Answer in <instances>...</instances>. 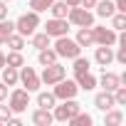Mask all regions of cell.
<instances>
[{"instance_id":"cell-37","label":"cell","mask_w":126,"mask_h":126,"mask_svg":"<svg viewBox=\"0 0 126 126\" xmlns=\"http://www.w3.org/2000/svg\"><path fill=\"white\" fill-rule=\"evenodd\" d=\"M8 124H13V126H20V124H22V121H20V119H17V116H13V114H10V119H8Z\"/></svg>"},{"instance_id":"cell-25","label":"cell","mask_w":126,"mask_h":126,"mask_svg":"<svg viewBox=\"0 0 126 126\" xmlns=\"http://www.w3.org/2000/svg\"><path fill=\"white\" fill-rule=\"evenodd\" d=\"M49 10H52V15H54V17H67V13H69V5L64 3V0H62V3H57V0H54V3L49 5Z\"/></svg>"},{"instance_id":"cell-21","label":"cell","mask_w":126,"mask_h":126,"mask_svg":"<svg viewBox=\"0 0 126 126\" xmlns=\"http://www.w3.org/2000/svg\"><path fill=\"white\" fill-rule=\"evenodd\" d=\"M5 64H8V67H22V64H25L22 52H20V49H13L10 54H5Z\"/></svg>"},{"instance_id":"cell-28","label":"cell","mask_w":126,"mask_h":126,"mask_svg":"<svg viewBox=\"0 0 126 126\" xmlns=\"http://www.w3.org/2000/svg\"><path fill=\"white\" fill-rule=\"evenodd\" d=\"M5 42H8L10 49H22V47H25V37H22V35H15V32H13Z\"/></svg>"},{"instance_id":"cell-16","label":"cell","mask_w":126,"mask_h":126,"mask_svg":"<svg viewBox=\"0 0 126 126\" xmlns=\"http://www.w3.org/2000/svg\"><path fill=\"white\" fill-rule=\"evenodd\" d=\"M77 45H79V47H92V45H94V32H92V27H79V32H77Z\"/></svg>"},{"instance_id":"cell-32","label":"cell","mask_w":126,"mask_h":126,"mask_svg":"<svg viewBox=\"0 0 126 126\" xmlns=\"http://www.w3.org/2000/svg\"><path fill=\"white\" fill-rule=\"evenodd\" d=\"M10 114H13V109H10V106H3V104H0V121H8V119H10Z\"/></svg>"},{"instance_id":"cell-19","label":"cell","mask_w":126,"mask_h":126,"mask_svg":"<svg viewBox=\"0 0 126 126\" xmlns=\"http://www.w3.org/2000/svg\"><path fill=\"white\" fill-rule=\"evenodd\" d=\"M3 82L8 87H15L20 82V74H17V67H3Z\"/></svg>"},{"instance_id":"cell-27","label":"cell","mask_w":126,"mask_h":126,"mask_svg":"<svg viewBox=\"0 0 126 126\" xmlns=\"http://www.w3.org/2000/svg\"><path fill=\"white\" fill-rule=\"evenodd\" d=\"M111 30H126V13H114L111 15Z\"/></svg>"},{"instance_id":"cell-24","label":"cell","mask_w":126,"mask_h":126,"mask_svg":"<svg viewBox=\"0 0 126 126\" xmlns=\"http://www.w3.org/2000/svg\"><path fill=\"white\" fill-rule=\"evenodd\" d=\"M13 32H15V22H10V20H0V45H3Z\"/></svg>"},{"instance_id":"cell-15","label":"cell","mask_w":126,"mask_h":126,"mask_svg":"<svg viewBox=\"0 0 126 126\" xmlns=\"http://www.w3.org/2000/svg\"><path fill=\"white\" fill-rule=\"evenodd\" d=\"M119 84H121V77H119V74H114V72H104V74H101V87H104V92H114Z\"/></svg>"},{"instance_id":"cell-31","label":"cell","mask_w":126,"mask_h":126,"mask_svg":"<svg viewBox=\"0 0 126 126\" xmlns=\"http://www.w3.org/2000/svg\"><path fill=\"white\" fill-rule=\"evenodd\" d=\"M114 59H116V62H121V64H126V45H121V47H119V52L114 54Z\"/></svg>"},{"instance_id":"cell-39","label":"cell","mask_w":126,"mask_h":126,"mask_svg":"<svg viewBox=\"0 0 126 126\" xmlns=\"http://www.w3.org/2000/svg\"><path fill=\"white\" fill-rule=\"evenodd\" d=\"M64 3H67L69 8H74V5H79V0H64Z\"/></svg>"},{"instance_id":"cell-17","label":"cell","mask_w":126,"mask_h":126,"mask_svg":"<svg viewBox=\"0 0 126 126\" xmlns=\"http://www.w3.org/2000/svg\"><path fill=\"white\" fill-rule=\"evenodd\" d=\"M94 8H96V15L99 17H111L116 13V5L111 3V0H101V3H96Z\"/></svg>"},{"instance_id":"cell-40","label":"cell","mask_w":126,"mask_h":126,"mask_svg":"<svg viewBox=\"0 0 126 126\" xmlns=\"http://www.w3.org/2000/svg\"><path fill=\"white\" fill-rule=\"evenodd\" d=\"M5 3H10V0H5Z\"/></svg>"},{"instance_id":"cell-20","label":"cell","mask_w":126,"mask_h":126,"mask_svg":"<svg viewBox=\"0 0 126 126\" xmlns=\"http://www.w3.org/2000/svg\"><path fill=\"white\" fill-rule=\"evenodd\" d=\"M57 104V96L52 94V92H40L37 94V106H42V109H52Z\"/></svg>"},{"instance_id":"cell-30","label":"cell","mask_w":126,"mask_h":126,"mask_svg":"<svg viewBox=\"0 0 126 126\" xmlns=\"http://www.w3.org/2000/svg\"><path fill=\"white\" fill-rule=\"evenodd\" d=\"M52 3H54V0H30V8L35 13H45V10H49Z\"/></svg>"},{"instance_id":"cell-33","label":"cell","mask_w":126,"mask_h":126,"mask_svg":"<svg viewBox=\"0 0 126 126\" xmlns=\"http://www.w3.org/2000/svg\"><path fill=\"white\" fill-rule=\"evenodd\" d=\"M5 17H8V3L0 0V20H5Z\"/></svg>"},{"instance_id":"cell-14","label":"cell","mask_w":126,"mask_h":126,"mask_svg":"<svg viewBox=\"0 0 126 126\" xmlns=\"http://www.w3.org/2000/svg\"><path fill=\"white\" fill-rule=\"evenodd\" d=\"M77 79V87L79 89H84V92H92L94 87H96V79H94V74H89V72H79V74H74Z\"/></svg>"},{"instance_id":"cell-6","label":"cell","mask_w":126,"mask_h":126,"mask_svg":"<svg viewBox=\"0 0 126 126\" xmlns=\"http://www.w3.org/2000/svg\"><path fill=\"white\" fill-rule=\"evenodd\" d=\"M77 92H79V87H77L74 79H59V82L54 84V92H52V94H54L57 99H74Z\"/></svg>"},{"instance_id":"cell-10","label":"cell","mask_w":126,"mask_h":126,"mask_svg":"<svg viewBox=\"0 0 126 126\" xmlns=\"http://www.w3.org/2000/svg\"><path fill=\"white\" fill-rule=\"evenodd\" d=\"M92 32H94V45H114L116 42V30L111 27H94L92 25Z\"/></svg>"},{"instance_id":"cell-26","label":"cell","mask_w":126,"mask_h":126,"mask_svg":"<svg viewBox=\"0 0 126 126\" xmlns=\"http://www.w3.org/2000/svg\"><path fill=\"white\" fill-rule=\"evenodd\" d=\"M37 59H40L42 67H45V64H52V62H57V52L45 47V49H40V57H37Z\"/></svg>"},{"instance_id":"cell-2","label":"cell","mask_w":126,"mask_h":126,"mask_svg":"<svg viewBox=\"0 0 126 126\" xmlns=\"http://www.w3.org/2000/svg\"><path fill=\"white\" fill-rule=\"evenodd\" d=\"M54 52H57V57L74 59V57L82 54V47L77 45V40H69L67 35H62V37H57V42H54Z\"/></svg>"},{"instance_id":"cell-4","label":"cell","mask_w":126,"mask_h":126,"mask_svg":"<svg viewBox=\"0 0 126 126\" xmlns=\"http://www.w3.org/2000/svg\"><path fill=\"white\" fill-rule=\"evenodd\" d=\"M52 109H54V114H52V116H54L57 121H69L77 111H82V106H79L74 99H62V104H59V106L54 104Z\"/></svg>"},{"instance_id":"cell-9","label":"cell","mask_w":126,"mask_h":126,"mask_svg":"<svg viewBox=\"0 0 126 126\" xmlns=\"http://www.w3.org/2000/svg\"><path fill=\"white\" fill-rule=\"evenodd\" d=\"M67 30H69L67 17H52V20H47V25H45V32H47L49 37H62V35H67Z\"/></svg>"},{"instance_id":"cell-23","label":"cell","mask_w":126,"mask_h":126,"mask_svg":"<svg viewBox=\"0 0 126 126\" xmlns=\"http://www.w3.org/2000/svg\"><path fill=\"white\" fill-rule=\"evenodd\" d=\"M69 124H72V126H92V124H94V119H92L89 114H82V111H77V114L69 119Z\"/></svg>"},{"instance_id":"cell-3","label":"cell","mask_w":126,"mask_h":126,"mask_svg":"<svg viewBox=\"0 0 126 126\" xmlns=\"http://www.w3.org/2000/svg\"><path fill=\"white\" fill-rule=\"evenodd\" d=\"M64 77H67V69L62 67L59 62H52V64H45L40 82H42V84H47V87H52V84H57L59 79H64Z\"/></svg>"},{"instance_id":"cell-1","label":"cell","mask_w":126,"mask_h":126,"mask_svg":"<svg viewBox=\"0 0 126 126\" xmlns=\"http://www.w3.org/2000/svg\"><path fill=\"white\" fill-rule=\"evenodd\" d=\"M40 27V13H22L17 20H15V30H17V35H22V37H30V35H35V30Z\"/></svg>"},{"instance_id":"cell-11","label":"cell","mask_w":126,"mask_h":126,"mask_svg":"<svg viewBox=\"0 0 126 126\" xmlns=\"http://www.w3.org/2000/svg\"><path fill=\"white\" fill-rule=\"evenodd\" d=\"M52 121H54V116H52L49 109H42V106H40V109L32 111V124H35V126H49Z\"/></svg>"},{"instance_id":"cell-8","label":"cell","mask_w":126,"mask_h":126,"mask_svg":"<svg viewBox=\"0 0 126 126\" xmlns=\"http://www.w3.org/2000/svg\"><path fill=\"white\" fill-rule=\"evenodd\" d=\"M17 74H20V82L27 87V92H37V89H40L42 82H40V77H37V72H35L32 67H25V64H22V69H20Z\"/></svg>"},{"instance_id":"cell-7","label":"cell","mask_w":126,"mask_h":126,"mask_svg":"<svg viewBox=\"0 0 126 126\" xmlns=\"http://www.w3.org/2000/svg\"><path fill=\"white\" fill-rule=\"evenodd\" d=\"M8 106L13 109V114L25 111V109L30 106V92H27V89H15V92L10 94V104H8Z\"/></svg>"},{"instance_id":"cell-35","label":"cell","mask_w":126,"mask_h":126,"mask_svg":"<svg viewBox=\"0 0 126 126\" xmlns=\"http://www.w3.org/2000/svg\"><path fill=\"white\" fill-rule=\"evenodd\" d=\"M116 5V13H126V0H114Z\"/></svg>"},{"instance_id":"cell-22","label":"cell","mask_w":126,"mask_h":126,"mask_svg":"<svg viewBox=\"0 0 126 126\" xmlns=\"http://www.w3.org/2000/svg\"><path fill=\"white\" fill-rule=\"evenodd\" d=\"M32 37V47L40 52V49H45V47H49V35L47 32H37V35H30Z\"/></svg>"},{"instance_id":"cell-5","label":"cell","mask_w":126,"mask_h":126,"mask_svg":"<svg viewBox=\"0 0 126 126\" xmlns=\"http://www.w3.org/2000/svg\"><path fill=\"white\" fill-rule=\"evenodd\" d=\"M67 17H69V22H72V25H77V27H92V25H94V15H92L89 10L79 8V5L69 8Z\"/></svg>"},{"instance_id":"cell-36","label":"cell","mask_w":126,"mask_h":126,"mask_svg":"<svg viewBox=\"0 0 126 126\" xmlns=\"http://www.w3.org/2000/svg\"><path fill=\"white\" fill-rule=\"evenodd\" d=\"M5 96H8V84H5V82H0V101H3Z\"/></svg>"},{"instance_id":"cell-34","label":"cell","mask_w":126,"mask_h":126,"mask_svg":"<svg viewBox=\"0 0 126 126\" xmlns=\"http://www.w3.org/2000/svg\"><path fill=\"white\" fill-rule=\"evenodd\" d=\"M94 5H96V0H79V8H84V10H89Z\"/></svg>"},{"instance_id":"cell-18","label":"cell","mask_w":126,"mask_h":126,"mask_svg":"<svg viewBox=\"0 0 126 126\" xmlns=\"http://www.w3.org/2000/svg\"><path fill=\"white\" fill-rule=\"evenodd\" d=\"M104 114H106V116H104V124H106V126H119V124L124 121V114H121L119 109H114V106L106 109Z\"/></svg>"},{"instance_id":"cell-38","label":"cell","mask_w":126,"mask_h":126,"mask_svg":"<svg viewBox=\"0 0 126 126\" xmlns=\"http://www.w3.org/2000/svg\"><path fill=\"white\" fill-rule=\"evenodd\" d=\"M3 67H5V52L0 49V69H3Z\"/></svg>"},{"instance_id":"cell-12","label":"cell","mask_w":126,"mask_h":126,"mask_svg":"<svg viewBox=\"0 0 126 126\" xmlns=\"http://www.w3.org/2000/svg\"><path fill=\"white\" fill-rule=\"evenodd\" d=\"M94 59L99 62L101 67H109L111 62H114V52H111V47H109V45H99V47H96V54H94Z\"/></svg>"},{"instance_id":"cell-29","label":"cell","mask_w":126,"mask_h":126,"mask_svg":"<svg viewBox=\"0 0 126 126\" xmlns=\"http://www.w3.org/2000/svg\"><path fill=\"white\" fill-rule=\"evenodd\" d=\"M72 69H74V74H79V72H89V59L82 57V54L74 57V67H72Z\"/></svg>"},{"instance_id":"cell-13","label":"cell","mask_w":126,"mask_h":126,"mask_svg":"<svg viewBox=\"0 0 126 126\" xmlns=\"http://www.w3.org/2000/svg\"><path fill=\"white\" fill-rule=\"evenodd\" d=\"M94 106H96L99 111H106V109L116 106V101H114V94H111V92H101V94H96V96H94Z\"/></svg>"}]
</instances>
